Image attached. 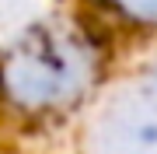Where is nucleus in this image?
<instances>
[{"label":"nucleus","mask_w":157,"mask_h":154,"mask_svg":"<svg viewBox=\"0 0 157 154\" xmlns=\"http://www.w3.org/2000/svg\"><path fill=\"white\" fill-rule=\"evenodd\" d=\"M122 4H129L133 11H143V14H157V0H122Z\"/></svg>","instance_id":"obj_1"}]
</instances>
